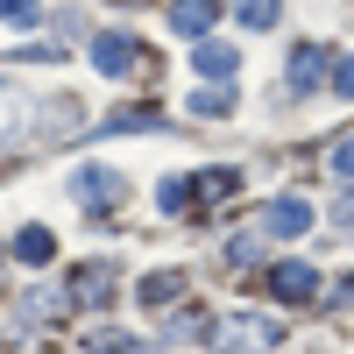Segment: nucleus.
I'll list each match as a JSON object with an SVG mask.
<instances>
[{"label":"nucleus","instance_id":"nucleus-1","mask_svg":"<svg viewBox=\"0 0 354 354\" xmlns=\"http://www.w3.org/2000/svg\"><path fill=\"white\" fill-rule=\"evenodd\" d=\"M71 198L100 220V213H113V205L128 198V177H121V170H106V163H85V170H78V185H71Z\"/></svg>","mask_w":354,"mask_h":354},{"label":"nucleus","instance_id":"nucleus-2","mask_svg":"<svg viewBox=\"0 0 354 354\" xmlns=\"http://www.w3.org/2000/svg\"><path fill=\"white\" fill-rule=\"evenodd\" d=\"M93 64H100L106 78H128L135 64H156V57H149V50H142L135 36H121V28H113V36H100V43H93Z\"/></svg>","mask_w":354,"mask_h":354},{"label":"nucleus","instance_id":"nucleus-3","mask_svg":"<svg viewBox=\"0 0 354 354\" xmlns=\"http://www.w3.org/2000/svg\"><path fill=\"white\" fill-rule=\"evenodd\" d=\"M213 340H220V354H262L277 340V326L270 319H227V326H213Z\"/></svg>","mask_w":354,"mask_h":354},{"label":"nucleus","instance_id":"nucleus-4","mask_svg":"<svg viewBox=\"0 0 354 354\" xmlns=\"http://www.w3.org/2000/svg\"><path fill=\"white\" fill-rule=\"evenodd\" d=\"M255 227H262V234H305V227H312V205H305V198H277V205H262Z\"/></svg>","mask_w":354,"mask_h":354},{"label":"nucleus","instance_id":"nucleus-5","mask_svg":"<svg viewBox=\"0 0 354 354\" xmlns=\"http://www.w3.org/2000/svg\"><path fill=\"white\" fill-rule=\"evenodd\" d=\"M270 290L283 305H305L312 290H319V270H305V262H283V270H270Z\"/></svg>","mask_w":354,"mask_h":354},{"label":"nucleus","instance_id":"nucleus-6","mask_svg":"<svg viewBox=\"0 0 354 354\" xmlns=\"http://www.w3.org/2000/svg\"><path fill=\"white\" fill-rule=\"evenodd\" d=\"M213 21H220V0H177V8H170V28H177V36H205Z\"/></svg>","mask_w":354,"mask_h":354},{"label":"nucleus","instance_id":"nucleus-7","mask_svg":"<svg viewBox=\"0 0 354 354\" xmlns=\"http://www.w3.org/2000/svg\"><path fill=\"white\" fill-rule=\"evenodd\" d=\"M106 283H113V270H106V262H93V270L71 277V298H78V305H106V298H113Z\"/></svg>","mask_w":354,"mask_h":354},{"label":"nucleus","instance_id":"nucleus-8","mask_svg":"<svg viewBox=\"0 0 354 354\" xmlns=\"http://www.w3.org/2000/svg\"><path fill=\"white\" fill-rule=\"evenodd\" d=\"M319 71H326V43H305L298 57H290V93H305V85H319Z\"/></svg>","mask_w":354,"mask_h":354},{"label":"nucleus","instance_id":"nucleus-9","mask_svg":"<svg viewBox=\"0 0 354 354\" xmlns=\"http://www.w3.org/2000/svg\"><path fill=\"white\" fill-rule=\"evenodd\" d=\"M15 255L28 262V270H43V262L57 255V241H50V227H21V234H15Z\"/></svg>","mask_w":354,"mask_h":354},{"label":"nucleus","instance_id":"nucleus-10","mask_svg":"<svg viewBox=\"0 0 354 354\" xmlns=\"http://www.w3.org/2000/svg\"><path fill=\"white\" fill-rule=\"evenodd\" d=\"M15 121H28V93H21V85H8V78H0V142L15 135Z\"/></svg>","mask_w":354,"mask_h":354},{"label":"nucleus","instance_id":"nucleus-11","mask_svg":"<svg viewBox=\"0 0 354 354\" xmlns=\"http://www.w3.org/2000/svg\"><path fill=\"white\" fill-rule=\"evenodd\" d=\"M234 64H241V57H234L227 43H205V50H198V71L213 78V85H227V78H234Z\"/></svg>","mask_w":354,"mask_h":354},{"label":"nucleus","instance_id":"nucleus-12","mask_svg":"<svg viewBox=\"0 0 354 354\" xmlns=\"http://www.w3.org/2000/svg\"><path fill=\"white\" fill-rule=\"evenodd\" d=\"M177 290H185V277H177V270H163V277H149V283H142L135 298H142V305H177Z\"/></svg>","mask_w":354,"mask_h":354},{"label":"nucleus","instance_id":"nucleus-13","mask_svg":"<svg viewBox=\"0 0 354 354\" xmlns=\"http://www.w3.org/2000/svg\"><path fill=\"white\" fill-rule=\"evenodd\" d=\"M0 21H8V28H36L43 21V0H0Z\"/></svg>","mask_w":354,"mask_h":354},{"label":"nucleus","instance_id":"nucleus-14","mask_svg":"<svg viewBox=\"0 0 354 354\" xmlns=\"http://www.w3.org/2000/svg\"><path fill=\"white\" fill-rule=\"evenodd\" d=\"M227 106H234L227 85H205V93H192V113H227Z\"/></svg>","mask_w":354,"mask_h":354},{"label":"nucleus","instance_id":"nucleus-15","mask_svg":"<svg viewBox=\"0 0 354 354\" xmlns=\"http://www.w3.org/2000/svg\"><path fill=\"white\" fill-rule=\"evenodd\" d=\"M93 354H149V347L128 340V333H93Z\"/></svg>","mask_w":354,"mask_h":354},{"label":"nucleus","instance_id":"nucleus-16","mask_svg":"<svg viewBox=\"0 0 354 354\" xmlns=\"http://www.w3.org/2000/svg\"><path fill=\"white\" fill-rule=\"evenodd\" d=\"M234 15H241L248 28H270V21H277V0H241V8H234Z\"/></svg>","mask_w":354,"mask_h":354},{"label":"nucleus","instance_id":"nucleus-17","mask_svg":"<svg viewBox=\"0 0 354 354\" xmlns=\"http://www.w3.org/2000/svg\"><path fill=\"white\" fill-rule=\"evenodd\" d=\"M333 93H340V100H354V57H340V71H333Z\"/></svg>","mask_w":354,"mask_h":354},{"label":"nucleus","instance_id":"nucleus-18","mask_svg":"<svg viewBox=\"0 0 354 354\" xmlns=\"http://www.w3.org/2000/svg\"><path fill=\"white\" fill-rule=\"evenodd\" d=\"M333 177H354V135H347L340 149H333Z\"/></svg>","mask_w":354,"mask_h":354},{"label":"nucleus","instance_id":"nucleus-19","mask_svg":"<svg viewBox=\"0 0 354 354\" xmlns=\"http://www.w3.org/2000/svg\"><path fill=\"white\" fill-rule=\"evenodd\" d=\"M333 227H340V234H354V192H347V198L333 205Z\"/></svg>","mask_w":354,"mask_h":354}]
</instances>
